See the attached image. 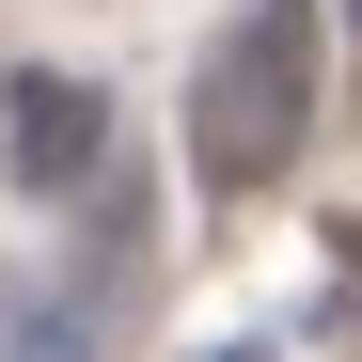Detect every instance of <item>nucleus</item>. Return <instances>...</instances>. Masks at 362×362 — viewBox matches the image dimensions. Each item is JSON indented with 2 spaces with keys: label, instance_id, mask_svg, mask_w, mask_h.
<instances>
[{
  "label": "nucleus",
  "instance_id": "obj_1",
  "mask_svg": "<svg viewBox=\"0 0 362 362\" xmlns=\"http://www.w3.org/2000/svg\"><path fill=\"white\" fill-rule=\"evenodd\" d=\"M315 95H331L315 0H236V32L205 47V79H189V173H205V189H284L299 142H315Z\"/></svg>",
  "mask_w": 362,
  "mask_h": 362
},
{
  "label": "nucleus",
  "instance_id": "obj_2",
  "mask_svg": "<svg viewBox=\"0 0 362 362\" xmlns=\"http://www.w3.org/2000/svg\"><path fill=\"white\" fill-rule=\"evenodd\" d=\"M0 173H16L32 205H95V173H110V95L64 79V64H32L16 95H0Z\"/></svg>",
  "mask_w": 362,
  "mask_h": 362
},
{
  "label": "nucleus",
  "instance_id": "obj_3",
  "mask_svg": "<svg viewBox=\"0 0 362 362\" xmlns=\"http://www.w3.org/2000/svg\"><path fill=\"white\" fill-rule=\"evenodd\" d=\"M0 362H95V315L79 299H32L16 268H0Z\"/></svg>",
  "mask_w": 362,
  "mask_h": 362
},
{
  "label": "nucleus",
  "instance_id": "obj_4",
  "mask_svg": "<svg viewBox=\"0 0 362 362\" xmlns=\"http://www.w3.org/2000/svg\"><path fill=\"white\" fill-rule=\"evenodd\" d=\"M205 362H268V346H205Z\"/></svg>",
  "mask_w": 362,
  "mask_h": 362
},
{
  "label": "nucleus",
  "instance_id": "obj_5",
  "mask_svg": "<svg viewBox=\"0 0 362 362\" xmlns=\"http://www.w3.org/2000/svg\"><path fill=\"white\" fill-rule=\"evenodd\" d=\"M346 32H362V0H346Z\"/></svg>",
  "mask_w": 362,
  "mask_h": 362
}]
</instances>
